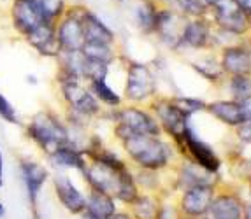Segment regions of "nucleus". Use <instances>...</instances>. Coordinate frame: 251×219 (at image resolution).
<instances>
[{"label":"nucleus","instance_id":"22","mask_svg":"<svg viewBox=\"0 0 251 219\" xmlns=\"http://www.w3.org/2000/svg\"><path fill=\"white\" fill-rule=\"evenodd\" d=\"M165 198L156 193H141L132 205H128V212L134 219H158L160 209Z\"/></svg>","mask_w":251,"mask_h":219},{"label":"nucleus","instance_id":"21","mask_svg":"<svg viewBox=\"0 0 251 219\" xmlns=\"http://www.w3.org/2000/svg\"><path fill=\"white\" fill-rule=\"evenodd\" d=\"M188 65L195 72V76L202 77L205 83L213 85L214 88H222V85L226 79V74L223 72L222 65H220V58L213 56V53L202 56L197 62H190Z\"/></svg>","mask_w":251,"mask_h":219},{"label":"nucleus","instance_id":"37","mask_svg":"<svg viewBox=\"0 0 251 219\" xmlns=\"http://www.w3.org/2000/svg\"><path fill=\"white\" fill-rule=\"evenodd\" d=\"M244 219H251V200H248L244 207Z\"/></svg>","mask_w":251,"mask_h":219},{"label":"nucleus","instance_id":"14","mask_svg":"<svg viewBox=\"0 0 251 219\" xmlns=\"http://www.w3.org/2000/svg\"><path fill=\"white\" fill-rule=\"evenodd\" d=\"M53 190L65 211L72 216H81L86 207V195L74 184L71 177L65 174H56L53 177Z\"/></svg>","mask_w":251,"mask_h":219},{"label":"nucleus","instance_id":"26","mask_svg":"<svg viewBox=\"0 0 251 219\" xmlns=\"http://www.w3.org/2000/svg\"><path fill=\"white\" fill-rule=\"evenodd\" d=\"M86 58L99 60V62H104V64L113 65L118 60V53L114 49V46L111 44H100V43H84L83 49H81Z\"/></svg>","mask_w":251,"mask_h":219},{"label":"nucleus","instance_id":"2","mask_svg":"<svg viewBox=\"0 0 251 219\" xmlns=\"http://www.w3.org/2000/svg\"><path fill=\"white\" fill-rule=\"evenodd\" d=\"M158 76L143 62L128 60L125 65V79L122 86V97L125 104L148 106L151 98L158 95Z\"/></svg>","mask_w":251,"mask_h":219},{"label":"nucleus","instance_id":"31","mask_svg":"<svg viewBox=\"0 0 251 219\" xmlns=\"http://www.w3.org/2000/svg\"><path fill=\"white\" fill-rule=\"evenodd\" d=\"M0 118L4 119V121L11 123V125L20 123L18 121V114H16V110H14V107L11 106V102H9L2 93H0Z\"/></svg>","mask_w":251,"mask_h":219},{"label":"nucleus","instance_id":"17","mask_svg":"<svg viewBox=\"0 0 251 219\" xmlns=\"http://www.w3.org/2000/svg\"><path fill=\"white\" fill-rule=\"evenodd\" d=\"M48 161L60 170H75L79 174H83L88 165V158L84 151L72 142L63 144L58 149H54L51 154H48Z\"/></svg>","mask_w":251,"mask_h":219},{"label":"nucleus","instance_id":"11","mask_svg":"<svg viewBox=\"0 0 251 219\" xmlns=\"http://www.w3.org/2000/svg\"><path fill=\"white\" fill-rule=\"evenodd\" d=\"M83 7H74L65 13V16L56 25V37L63 51H81L84 46V32L81 23Z\"/></svg>","mask_w":251,"mask_h":219},{"label":"nucleus","instance_id":"23","mask_svg":"<svg viewBox=\"0 0 251 219\" xmlns=\"http://www.w3.org/2000/svg\"><path fill=\"white\" fill-rule=\"evenodd\" d=\"M86 85H88L90 91L93 93V97L104 106V109H118V107H122L125 104L122 91L114 89L107 81H92V83H86Z\"/></svg>","mask_w":251,"mask_h":219},{"label":"nucleus","instance_id":"28","mask_svg":"<svg viewBox=\"0 0 251 219\" xmlns=\"http://www.w3.org/2000/svg\"><path fill=\"white\" fill-rule=\"evenodd\" d=\"M109 74H111V65L99 62V60H92L84 56L83 62V81L84 83H92V81H107Z\"/></svg>","mask_w":251,"mask_h":219},{"label":"nucleus","instance_id":"13","mask_svg":"<svg viewBox=\"0 0 251 219\" xmlns=\"http://www.w3.org/2000/svg\"><path fill=\"white\" fill-rule=\"evenodd\" d=\"M20 172L21 179L25 182L26 195H28V202L32 207V212H34L35 219H41L37 211V203H39V195H41L42 186L46 184L50 172L42 163H37L34 160H21L20 163Z\"/></svg>","mask_w":251,"mask_h":219},{"label":"nucleus","instance_id":"36","mask_svg":"<svg viewBox=\"0 0 251 219\" xmlns=\"http://www.w3.org/2000/svg\"><path fill=\"white\" fill-rule=\"evenodd\" d=\"M4 184V156L0 151V186Z\"/></svg>","mask_w":251,"mask_h":219},{"label":"nucleus","instance_id":"18","mask_svg":"<svg viewBox=\"0 0 251 219\" xmlns=\"http://www.w3.org/2000/svg\"><path fill=\"white\" fill-rule=\"evenodd\" d=\"M120 209L114 197L104 191L88 190L86 193V207L81 212V219H109Z\"/></svg>","mask_w":251,"mask_h":219},{"label":"nucleus","instance_id":"9","mask_svg":"<svg viewBox=\"0 0 251 219\" xmlns=\"http://www.w3.org/2000/svg\"><path fill=\"white\" fill-rule=\"evenodd\" d=\"M174 177H176V193L202 184H220L223 181V175L207 172L186 156H179L177 163L174 165Z\"/></svg>","mask_w":251,"mask_h":219},{"label":"nucleus","instance_id":"12","mask_svg":"<svg viewBox=\"0 0 251 219\" xmlns=\"http://www.w3.org/2000/svg\"><path fill=\"white\" fill-rule=\"evenodd\" d=\"M211 51L214 47V30L204 18H192L186 22L181 39V49Z\"/></svg>","mask_w":251,"mask_h":219},{"label":"nucleus","instance_id":"20","mask_svg":"<svg viewBox=\"0 0 251 219\" xmlns=\"http://www.w3.org/2000/svg\"><path fill=\"white\" fill-rule=\"evenodd\" d=\"M81 23H83L84 41L86 43H100L114 46V43H116L114 32L92 11L84 9L83 14H81Z\"/></svg>","mask_w":251,"mask_h":219},{"label":"nucleus","instance_id":"24","mask_svg":"<svg viewBox=\"0 0 251 219\" xmlns=\"http://www.w3.org/2000/svg\"><path fill=\"white\" fill-rule=\"evenodd\" d=\"M156 11H158V5H156L153 0H135L134 22L143 34H146V35L153 34Z\"/></svg>","mask_w":251,"mask_h":219},{"label":"nucleus","instance_id":"39","mask_svg":"<svg viewBox=\"0 0 251 219\" xmlns=\"http://www.w3.org/2000/svg\"><path fill=\"white\" fill-rule=\"evenodd\" d=\"M246 190H248V200H251V181L250 182H248V184H246Z\"/></svg>","mask_w":251,"mask_h":219},{"label":"nucleus","instance_id":"3","mask_svg":"<svg viewBox=\"0 0 251 219\" xmlns=\"http://www.w3.org/2000/svg\"><path fill=\"white\" fill-rule=\"evenodd\" d=\"M26 133L42 153H46V156L63 144L71 142L67 123L50 110H41L35 114L32 121L26 125Z\"/></svg>","mask_w":251,"mask_h":219},{"label":"nucleus","instance_id":"32","mask_svg":"<svg viewBox=\"0 0 251 219\" xmlns=\"http://www.w3.org/2000/svg\"><path fill=\"white\" fill-rule=\"evenodd\" d=\"M181 214L177 211L176 202H171V198H165L162 203V209H160L158 219H179Z\"/></svg>","mask_w":251,"mask_h":219},{"label":"nucleus","instance_id":"40","mask_svg":"<svg viewBox=\"0 0 251 219\" xmlns=\"http://www.w3.org/2000/svg\"><path fill=\"white\" fill-rule=\"evenodd\" d=\"M4 214H5V209H4V205H2V202H0V219L4 218Z\"/></svg>","mask_w":251,"mask_h":219},{"label":"nucleus","instance_id":"10","mask_svg":"<svg viewBox=\"0 0 251 219\" xmlns=\"http://www.w3.org/2000/svg\"><path fill=\"white\" fill-rule=\"evenodd\" d=\"M246 37L220 51L218 58L226 76H251V37Z\"/></svg>","mask_w":251,"mask_h":219},{"label":"nucleus","instance_id":"25","mask_svg":"<svg viewBox=\"0 0 251 219\" xmlns=\"http://www.w3.org/2000/svg\"><path fill=\"white\" fill-rule=\"evenodd\" d=\"M222 88L225 89V98L244 102L251 98V76H226Z\"/></svg>","mask_w":251,"mask_h":219},{"label":"nucleus","instance_id":"27","mask_svg":"<svg viewBox=\"0 0 251 219\" xmlns=\"http://www.w3.org/2000/svg\"><path fill=\"white\" fill-rule=\"evenodd\" d=\"M171 98L174 100V104H176L184 114H188L190 118H192V116H197V114L205 112L207 102L202 100V98H199V97L184 95V93H172Z\"/></svg>","mask_w":251,"mask_h":219},{"label":"nucleus","instance_id":"1","mask_svg":"<svg viewBox=\"0 0 251 219\" xmlns=\"http://www.w3.org/2000/svg\"><path fill=\"white\" fill-rule=\"evenodd\" d=\"M120 146L132 169L163 172L172 169L179 160L174 144L165 135H135Z\"/></svg>","mask_w":251,"mask_h":219},{"label":"nucleus","instance_id":"19","mask_svg":"<svg viewBox=\"0 0 251 219\" xmlns=\"http://www.w3.org/2000/svg\"><path fill=\"white\" fill-rule=\"evenodd\" d=\"M13 23L20 34L28 35L35 26L44 23L35 0H14Z\"/></svg>","mask_w":251,"mask_h":219},{"label":"nucleus","instance_id":"5","mask_svg":"<svg viewBox=\"0 0 251 219\" xmlns=\"http://www.w3.org/2000/svg\"><path fill=\"white\" fill-rule=\"evenodd\" d=\"M148 109L155 114L163 135L167 139H171L172 142L181 139V135L188 128L190 119H192L188 114H184L174 104L171 95H163V93H158L155 98H151L150 104H148Z\"/></svg>","mask_w":251,"mask_h":219},{"label":"nucleus","instance_id":"15","mask_svg":"<svg viewBox=\"0 0 251 219\" xmlns=\"http://www.w3.org/2000/svg\"><path fill=\"white\" fill-rule=\"evenodd\" d=\"M205 114L211 116L216 123L223 125L226 130H234L241 123L246 121L244 110L241 102L230 100V98H214L207 102Z\"/></svg>","mask_w":251,"mask_h":219},{"label":"nucleus","instance_id":"29","mask_svg":"<svg viewBox=\"0 0 251 219\" xmlns=\"http://www.w3.org/2000/svg\"><path fill=\"white\" fill-rule=\"evenodd\" d=\"M42 20L48 23H56L58 18L65 14V0H35Z\"/></svg>","mask_w":251,"mask_h":219},{"label":"nucleus","instance_id":"33","mask_svg":"<svg viewBox=\"0 0 251 219\" xmlns=\"http://www.w3.org/2000/svg\"><path fill=\"white\" fill-rule=\"evenodd\" d=\"M109 219H134V218H132V214L128 212V209H126V207H123V209L120 207V209H118V211L114 212V214L111 216Z\"/></svg>","mask_w":251,"mask_h":219},{"label":"nucleus","instance_id":"8","mask_svg":"<svg viewBox=\"0 0 251 219\" xmlns=\"http://www.w3.org/2000/svg\"><path fill=\"white\" fill-rule=\"evenodd\" d=\"M220 184H202L177 193L176 207L183 218L204 219Z\"/></svg>","mask_w":251,"mask_h":219},{"label":"nucleus","instance_id":"38","mask_svg":"<svg viewBox=\"0 0 251 219\" xmlns=\"http://www.w3.org/2000/svg\"><path fill=\"white\" fill-rule=\"evenodd\" d=\"M202 2H204V4H205V5H207V7L211 9V7H213L214 4H216V2H220V0H202Z\"/></svg>","mask_w":251,"mask_h":219},{"label":"nucleus","instance_id":"4","mask_svg":"<svg viewBox=\"0 0 251 219\" xmlns=\"http://www.w3.org/2000/svg\"><path fill=\"white\" fill-rule=\"evenodd\" d=\"M172 144H174V148H176L179 156H186L192 161H195L199 167L214 174V175H222V170L225 167L223 156L216 151L213 144L207 142L201 135H197V131L193 130L190 125L183 131L181 139Z\"/></svg>","mask_w":251,"mask_h":219},{"label":"nucleus","instance_id":"16","mask_svg":"<svg viewBox=\"0 0 251 219\" xmlns=\"http://www.w3.org/2000/svg\"><path fill=\"white\" fill-rule=\"evenodd\" d=\"M25 37L30 43V46H34L39 51V55L42 56L56 58L60 55V51H62L60 41L56 37V23H41Z\"/></svg>","mask_w":251,"mask_h":219},{"label":"nucleus","instance_id":"35","mask_svg":"<svg viewBox=\"0 0 251 219\" xmlns=\"http://www.w3.org/2000/svg\"><path fill=\"white\" fill-rule=\"evenodd\" d=\"M239 4H241V7L246 11L248 14H250V18H251V0H237Z\"/></svg>","mask_w":251,"mask_h":219},{"label":"nucleus","instance_id":"30","mask_svg":"<svg viewBox=\"0 0 251 219\" xmlns=\"http://www.w3.org/2000/svg\"><path fill=\"white\" fill-rule=\"evenodd\" d=\"M232 135H234V139L239 144H243L246 148H251V119H246L239 127H235L232 130Z\"/></svg>","mask_w":251,"mask_h":219},{"label":"nucleus","instance_id":"6","mask_svg":"<svg viewBox=\"0 0 251 219\" xmlns=\"http://www.w3.org/2000/svg\"><path fill=\"white\" fill-rule=\"evenodd\" d=\"M248 198L241 193V186H226L220 182L209 211L204 219H244Z\"/></svg>","mask_w":251,"mask_h":219},{"label":"nucleus","instance_id":"7","mask_svg":"<svg viewBox=\"0 0 251 219\" xmlns=\"http://www.w3.org/2000/svg\"><path fill=\"white\" fill-rule=\"evenodd\" d=\"M209 11H213V20L216 23V28L232 32L239 37L250 35L251 18L241 7L237 0H220Z\"/></svg>","mask_w":251,"mask_h":219},{"label":"nucleus","instance_id":"34","mask_svg":"<svg viewBox=\"0 0 251 219\" xmlns=\"http://www.w3.org/2000/svg\"><path fill=\"white\" fill-rule=\"evenodd\" d=\"M241 106H243V110H244V116H246V119H251V98L241 102Z\"/></svg>","mask_w":251,"mask_h":219}]
</instances>
